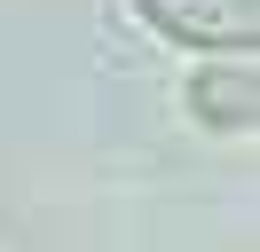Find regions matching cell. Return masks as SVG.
Masks as SVG:
<instances>
[{"label": "cell", "instance_id": "1", "mask_svg": "<svg viewBox=\"0 0 260 252\" xmlns=\"http://www.w3.org/2000/svg\"><path fill=\"white\" fill-rule=\"evenodd\" d=\"M166 40H189V47H244L252 55L260 40V0H134Z\"/></svg>", "mask_w": 260, "mask_h": 252}, {"label": "cell", "instance_id": "2", "mask_svg": "<svg viewBox=\"0 0 260 252\" xmlns=\"http://www.w3.org/2000/svg\"><path fill=\"white\" fill-rule=\"evenodd\" d=\"M189 103H197L205 126H252V63H213V71H197Z\"/></svg>", "mask_w": 260, "mask_h": 252}]
</instances>
